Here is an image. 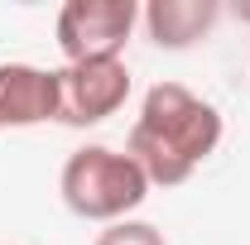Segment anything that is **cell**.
<instances>
[{
	"mask_svg": "<svg viewBox=\"0 0 250 245\" xmlns=\"http://www.w3.org/2000/svg\"><path fill=\"white\" fill-rule=\"evenodd\" d=\"M217 144H221L217 106L178 82H159L145 92V106H140V121L130 130L125 154L145 168L149 183L178 187L197 173V163Z\"/></svg>",
	"mask_w": 250,
	"mask_h": 245,
	"instance_id": "6da1fadb",
	"label": "cell"
},
{
	"mask_svg": "<svg viewBox=\"0 0 250 245\" xmlns=\"http://www.w3.org/2000/svg\"><path fill=\"white\" fill-rule=\"evenodd\" d=\"M58 187H62V202H67L72 216L116 226V221H125V212H135L145 202L149 178L130 154H116L106 144H87V149L67 154Z\"/></svg>",
	"mask_w": 250,
	"mask_h": 245,
	"instance_id": "7a4b0ae2",
	"label": "cell"
},
{
	"mask_svg": "<svg viewBox=\"0 0 250 245\" xmlns=\"http://www.w3.org/2000/svg\"><path fill=\"white\" fill-rule=\"evenodd\" d=\"M140 20L135 0H72L58 10V48L67 62L121 58L130 29Z\"/></svg>",
	"mask_w": 250,
	"mask_h": 245,
	"instance_id": "3957f363",
	"label": "cell"
},
{
	"mask_svg": "<svg viewBox=\"0 0 250 245\" xmlns=\"http://www.w3.org/2000/svg\"><path fill=\"white\" fill-rule=\"evenodd\" d=\"M130 96V72L121 58L67 62L58 72V121L62 125H101Z\"/></svg>",
	"mask_w": 250,
	"mask_h": 245,
	"instance_id": "277c9868",
	"label": "cell"
},
{
	"mask_svg": "<svg viewBox=\"0 0 250 245\" xmlns=\"http://www.w3.org/2000/svg\"><path fill=\"white\" fill-rule=\"evenodd\" d=\"M58 121V72H43L29 62L0 67V130Z\"/></svg>",
	"mask_w": 250,
	"mask_h": 245,
	"instance_id": "5b68a950",
	"label": "cell"
},
{
	"mask_svg": "<svg viewBox=\"0 0 250 245\" xmlns=\"http://www.w3.org/2000/svg\"><path fill=\"white\" fill-rule=\"evenodd\" d=\"M217 20H221L217 0H149V10H145V29L159 48H192L212 34Z\"/></svg>",
	"mask_w": 250,
	"mask_h": 245,
	"instance_id": "8992f818",
	"label": "cell"
},
{
	"mask_svg": "<svg viewBox=\"0 0 250 245\" xmlns=\"http://www.w3.org/2000/svg\"><path fill=\"white\" fill-rule=\"evenodd\" d=\"M96 245H164V236L149 221H116L96 236Z\"/></svg>",
	"mask_w": 250,
	"mask_h": 245,
	"instance_id": "52a82bcc",
	"label": "cell"
}]
</instances>
